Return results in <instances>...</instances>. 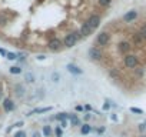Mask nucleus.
Instances as JSON below:
<instances>
[{
  "label": "nucleus",
  "instance_id": "1",
  "mask_svg": "<svg viewBox=\"0 0 146 137\" xmlns=\"http://www.w3.org/2000/svg\"><path fill=\"white\" fill-rule=\"evenodd\" d=\"M79 40H82V36H80V33H79V30H75V32H70V33H67V34H64V37H63V47H66V49H72L73 46H75Z\"/></svg>",
  "mask_w": 146,
  "mask_h": 137
},
{
  "label": "nucleus",
  "instance_id": "2",
  "mask_svg": "<svg viewBox=\"0 0 146 137\" xmlns=\"http://www.w3.org/2000/svg\"><path fill=\"white\" fill-rule=\"evenodd\" d=\"M123 66L126 68H129V70H133V68H136L137 66H140V60L135 54H126L123 57Z\"/></svg>",
  "mask_w": 146,
  "mask_h": 137
},
{
  "label": "nucleus",
  "instance_id": "3",
  "mask_svg": "<svg viewBox=\"0 0 146 137\" xmlns=\"http://www.w3.org/2000/svg\"><path fill=\"white\" fill-rule=\"evenodd\" d=\"M110 41V34L106 32V30H103V32H100L98 36H96V40H95V46L98 47V46H100V47H105V46H108V43Z\"/></svg>",
  "mask_w": 146,
  "mask_h": 137
},
{
  "label": "nucleus",
  "instance_id": "4",
  "mask_svg": "<svg viewBox=\"0 0 146 137\" xmlns=\"http://www.w3.org/2000/svg\"><path fill=\"white\" fill-rule=\"evenodd\" d=\"M47 49L53 53H57L63 49V41L59 39V37H52L49 41H47Z\"/></svg>",
  "mask_w": 146,
  "mask_h": 137
},
{
  "label": "nucleus",
  "instance_id": "5",
  "mask_svg": "<svg viewBox=\"0 0 146 137\" xmlns=\"http://www.w3.org/2000/svg\"><path fill=\"white\" fill-rule=\"evenodd\" d=\"M88 57H89L92 61H100L102 57H103V54H102V50H100L99 47L93 46V47H90V49L88 50Z\"/></svg>",
  "mask_w": 146,
  "mask_h": 137
},
{
  "label": "nucleus",
  "instance_id": "6",
  "mask_svg": "<svg viewBox=\"0 0 146 137\" xmlns=\"http://www.w3.org/2000/svg\"><path fill=\"white\" fill-rule=\"evenodd\" d=\"M130 43L140 47V46H143L146 41H145V39L142 37V34L139 33V30H132V32H130Z\"/></svg>",
  "mask_w": 146,
  "mask_h": 137
},
{
  "label": "nucleus",
  "instance_id": "7",
  "mask_svg": "<svg viewBox=\"0 0 146 137\" xmlns=\"http://www.w3.org/2000/svg\"><path fill=\"white\" fill-rule=\"evenodd\" d=\"M88 23H89V26L93 29V30H96L99 26H100V22H102V17L99 16V14H96V13H93V14H90L89 17H88V20H86Z\"/></svg>",
  "mask_w": 146,
  "mask_h": 137
},
{
  "label": "nucleus",
  "instance_id": "8",
  "mask_svg": "<svg viewBox=\"0 0 146 137\" xmlns=\"http://www.w3.org/2000/svg\"><path fill=\"white\" fill-rule=\"evenodd\" d=\"M95 30L89 26V23L88 22H85L82 26H80V29H79V33H80V36H82V39H85V37H89L92 33H93Z\"/></svg>",
  "mask_w": 146,
  "mask_h": 137
},
{
  "label": "nucleus",
  "instance_id": "9",
  "mask_svg": "<svg viewBox=\"0 0 146 137\" xmlns=\"http://www.w3.org/2000/svg\"><path fill=\"white\" fill-rule=\"evenodd\" d=\"M117 50H119V53H122V54L126 56V54H129V51L132 50V46H130L129 41H119Z\"/></svg>",
  "mask_w": 146,
  "mask_h": 137
},
{
  "label": "nucleus",
  "instance_id": "10",
  "mask_svg": "<svg viewBox=\"0 0 146 137\" xmlns=\"http://www.w3.org/2000/svg\"><path fill=\"white\" fill-rule=\"evenodd\" d=\"M136 17H137V12H136V10H129L126 14H123L122 20H123L125 23H132V22L136 20Z\"/></svg>",
  "mask_w": 146,
  "mask_h": 137
},
{
  "label": "nucleus",
  "instance_id": "11",
  "mask_svg": "<svg viewBox=\"0 0 146 137\" xmlns=\"http://www.w3.org/2000/svg\"><path fill=\"white\" fill-rule=\"evenodd\" d=\"M15 103H13V100H10V99H5L3 100V109H5V111H13L15 110Z\"/></svg>",
  "mask_w": 146,
  "mask_h": 137
},
{
  "label": "nucleus",
  "instance_id": "12",
  "mask_svg": "<svg viewBox=\"0 0 146 137\" xmlns=\"http://www.w3.org/2000/svg\"><path fill=\"white\" fill-rule=\"evenodd\" d=\"M109 76H110V79L115 80V82L120 80V72L117 70V68H115V67H110V68H109Z\"/></svg>",
  "mask_w": 146,
  "mask_h": 137
},
{
  "label": "nucleus",
  "instance_id": "13",
  "mask_svg": "<svg viewBox=\"0 0 146 137\" xmlns=\"http://www.w3.org/2000/svg\"><path fill=\"white\" fill-rule=\"evenodd\" d=\"M66 68L72 73V74H82V68H79L76 64H72V63H69L67 66H66Z\"/></svg>",
  "mask_w": 146,
  "mask_h": 137
},
{
  "label": "nucleus",
  "instance_id": "14",
  "mask_svg": "<svg viewBox=\"0 0 146 137\" xmlns=\"http://www.w3.org/2000/svg\"><path fill=\"white\" fill-rule=\"evenodd\" d=\"M133 76L135 77H137V79H142L143 76H145V67H142V66H137L136 68H133Z\"/></svg>",
  "mask_w": 146,
  "mask_h": 137
},
{
  "label": "nucleus",
  "instance_id": "15",
  "mask_svg": "<svg viewBox=\"0 0 146 137\" xmlns=\"http://www.w3.org/2000/svg\"><path fill=\"white\" fill-rule=\"evenodd\" d=\"M70 123H72V126H80L82 127V121H80V119L76 116V114H72L70 113Z\"/></svg>",
  "mask_w": 146,
  "mask_h": 137
},
{
  "label": "nucleus",
  "instance_id": "16",
  "mask_svg": "<svg viewBox=\"0 0 146 137\" xmlns=\"http://www.w3.org/2000/svg\"><path fill=\"white\" fill-rule=\"evenodd\" d=\"M50 110H52V107H37V109L32 110L27 116H32V114H36V113H47V111H50Z\"/></svg>",
  "mask_w": 146,
  "mask_h": 137
},
{
  "label": "nucleus",
  "instance_id": "17",
  "mask_svg": "<svg viewBox=\"0 0 146 137\" xmlns=\"http://www.w3.org/2000/svg\"><path fill=\"white\" fill-rule=\"evenodd\" d=\"M70 119V113H59L54 116L56 121H63V120H69Z\"/></svg>",
  "mask_w": 146,
  "mask_h": 137
},
{
  "label": "nucleus",
  "instance_id": "18",
  "mask_svg": "<svg viewBox=\"0 0 146 137\" xmlns=\"http://www.w3.org/2000/svg\"><path fill=\"white\" fill-rule=\"evenodd\" d=\"M15 92H16V96L17 97H23L25 96V87H23V84H16L15 86Z\"/></svg>",
  "mask_w": 146,
  "mask_h": 137
},
{
  "label": "nucleus",
  "instance_id": "19",
  "mask_svg": "<svg viewBox=\"0 0 146 137\" xmlns=\"http://www.w3.org/2000/svg\"><path fill=\"white\" fill-rule=\"evenodd\" d=\"M92 130H93V128H92L88 123H86V124H82V127H80V133H82V134H89Z\"/></svg>",
  "mask_w": 146,
  "mask_h": 137
},
{
  "label": "nucleus",
  "instance_id": "20",
  "mask_svg": "<svg viewBox=\"0 0 146 137\" xmlns=\"http://www.w3.org/2000/svg\"><path fill=\"white\" fill-rule=\"evenodd\" d=\"M98 5L103 9H108L110 5H112V0H98Z\"/></svg>",
  "mask_w": 146,
  "mask_h": 137
},
{
  "label": "nucleus",
  "instance_id": "21",
  "mask_svg": "<svg viewBox=\"0 0 146 137\" xmlns=\"http://www.w3.org/2000/svg\"><path fill=\"white\" fill-rule=\"evenodd\" d=\"M50 134H52V127L50 126H43V136L50 137Z\"/></svg>",
  "mask_w": 146,
  "mask_h": 137
},
{
  "label": "nucleus",
  "instance_id": "22",
  "mask_svg": "<svg viewBox=\"0 0 146 137\" xmlns=\"http://www.w3.org/2000/svg\"><path fill=\"white\" fill-rule=\"evenodd\" d=\"M12 74H20L22 73V68L19 67V66H13V67H10V70H9Z\"/></svg>",
  "mask_w": 146,
  "mask_h": 137
},
{
  "label": "nucleus",
  "instance_id": "23",
  "mask_svg": "<svg viewBox=\"0 0 146 137\" xmlns=\"http://www.w3.org/2000/svg\"><path fill=\"white\" fill-rule=\"evenodd\" d=\"M139 33L142 34V37H143L145 41H146V23H143V24L139 27Z\"/></svg>",
  "mask_w": 146,
  "mask_h": 137
},
{
  "label": "nucleus",
  "instance_id": "24",
  "mask_svg": "<svg viewBox=\"0 0 146 137\" xmlns=\"http://www.w3.org/2000/svg\"><path fill=\"white\" fill-rule=\"evenodd\" d=\"M6 23H7V17H6V14L0 13V26H5Z\"/></svg>",
  "mask_w": 146,
  "mask_h": 137
},
{
  "label": "nucleus",
  "instance_id": "25",
  "mask_svg": "<svg viewBox=\"0 0 146 137\" xmlns=\"http://www.w3.org/2000/svg\"><path fill=\"white\" fill-rule=\"evenodd\" d=\"M26 82L27 83H33L35 82V76L32 73H26Z\"/></svg>",
  "mask_w": 146,
  "mask_h": 137
},
{
  "label": "nucleus",
  "instance_id": "26",
  "mask_svg": "<svg viewBox=\"0 0 146 137\" xmlns=\"http://www.w3.org/2000/svg\"><path fill=\"white\" fill-rule=\"evenodd\" d=\"M54 134H56V137H63L62 128H60V127H54Z\"/></svg>",
  "mask_w": 146,
  "mask_h": 137
},
{
  "label": "nucleus",
  "instance_id": "27",
  "mask_svg": "<svg viewBox=\"0 0 146 137\" xmlns=\"http://www.w3.org/2000/svg\"><path fill=\"white\" fill-rule=\"evenodd\" d=\"M6 57H7L9 60H16V59H17V54H15V53H9V51H7V56H6Z\"/></svg>",
  "mask_w": 146,
  "mask_h": 137
},
{
  "label": "nucleus",
  "instance_id": "28",
  "mask_svg": "<svg viewBox=\"0 0 146 137\" xmlns=\"http://www.w3.org/2000/svg\"><path fill=\"white\" fill-rule=\"evenodd\" d=\"M59 79H60V74H59V73H52V80H53V82L57 83Z\"/></svg>",
  "mask_w": 146,
  "mask_h": 137
},
{
  "label": "nucleus",
  "instance_id": "29",
  "mask_svg": "<svg viewBox=\"0 0 146 137\" xmlns=\"http://www.w3.org/2000/svg\"><path fill=\"white\" fill-rule=\"evenodd\" d=\"M130 111H132V113H137V114H142V113H143V110H140V109H137V107H130Z\"/></svg>",
  "mask_w": 146,
  "mask_h": 137
},
{
  "label": "nucleus",
  "instance_id": "30",
  "mask_svg": "<svg viewBox=\"0 0 146 137\" xmlns=\"http://www.w3.org/2000/svg\"><path fill=\"white\" fill-rule=\"evenodd\" d=\"M13 137H26V133H25V131H17Z\"/></svg>",
  "mask_w": 146,
  "mask_h": 137
},
{
  "label": "nucleus",
  "instance_id": "31",
  "mask_svg": "<svg viewBox=\"0 0 146 137\" xmlns=\"http://www.w3.org/2000/svg\"><path fill=\"white\" fill-rule=\"evenodd\" d=\"M96 133H98V134H103V133H105V127H98V128H96Z\"/></svg>",
  "mask_w": 146,
  "mask_h": 137
},
{
  "label": "nucleus",
  "instance_id": "32",
  "mask_svg": "<svg viewBox=\"0 0 146 137\" xmlns=\"http://www.w3.org/2000/svg\"><path fill=\"white\" fill-rule=\"evenodd\" d=\"M109 109H110V103H109V100H108V101L103 104V110H109Z\"/></svg>",
  "mask_w": 146,
  "mask_h": 137
},
{
  "label": "nucleus",
  "instance_id": "33",
  "mask_svg": "<svg viewBox=\"0 0 146 137\" xmlns=\"http://www.w3.org/2000/svg\"><path fill=\"white\" fill-rule=\"evenodd\" d=\"M66 126H67V120H63V121H60V127H62V128H66Z\"/></svg>",
  "mask_w": 146,
  "mask_h": 137
},
{
  "label": "nucleus",
  "instance_id": "34",
  "mask_svg": "<svg viewBox=\"0 0 146 137\" xmlns=\"http://www.w3.org/2000/svg\"><path fill=\"white\" fill-rule=\"evenodd\" d=\"M22 126H23V121H17V123H15L13 127H22Z\"/></svg>",
  "mask_w": 146,
  "mask_h": 137
},
{
  "label": "nucleus",
  "instance_id": "35",
  "mask_svg": "<svg viewBox=\"0 0 146 137\" xmlns=\"http://www.w3.org/2000/svg\"><path fill=\"white\" fill-rule=\"evenodd\" d=\"M83 109H85V110H88V111H92V106H89V104H86Z\"/></svg>",
  "mask_w": 146,
  "mask_h": 137
},
{
  "label": "nucleus",
  "instance_id": "36",
  "mask_svg": "<svg viewBox=\"0 0 146 137\" xmlns=\"http://www.w3.org/2000/svg\"><path fill=\"white\" fill-rule=\"evenodd\" d=\"M32 137H42V134H40V133H39V131H35V133H33V136H32Z\"/></svg>",
  "mask_w": 146,
  "mask_h": 137
},
{
  "label": "nucleus",
  "instance_id": "37",
  "mask_svg": "<svg viewBox=\"0 0 146 137\" xmlns=\"http://www.w3.org/2000/svg\"><path fill=\"white\" fill-rule=\"evenodd\" d=\"M0 54H3V56H7V51L5 49H0Z\"/></svg>",
  "mask_w": 146,
  "mask_h": 137
},
{
  "label": "nucleus",
  "instance_id": "38",
  "mask_svg": "<svg viewBox=\"0 0 146 137\" xmlns=\"http://www.w3.org/2000/svg\"><path fill=\"white\" fill-rule=\"evenodd\" d=\"M90 119H92V114H89V113L85 114V120H90Z\"/></svg>",
  "mask_w": 146,
  "mask_h": 137
},
{
  "label": "nucleus",
  "instance_id": "39",
  "mask_svg": "<svg viewBox=\"0 0 146 137\" xmlns=\"http://www.w3.org/2000/svg\"><path fill=\"white\" fill-rule=\"evenodd\" d=\"M82 110H83L82 106H76V111H82Z\"/></svg>",
  "mask_w": 146,
  "mask_h": 137
},
{
  "label": "nucleus",
  "instance_id": "40",
  "mask_svg": "<svg viewBox=\"0 0 146 137\" xmlns=\"http://www.w3.org/2000/svg\"><path fill=\"white\" fill-rule=\"evenodd\" d=\"M110 119H112V120H115V121H116V120H117V117H116V116H115V114H110Z\"/></svg>",
  "mask_w": 146,
  "mask_h": 137
},
{
  "label": "nucleus",
  "instance_id": "41",
  "mask_svg": "<svg viewBox=\"0 0 146 137\" xmlns=\"http://www.w3.org/2000/svg\"><path fill=\"white\" fill-rule=\"evenodd\" d=\"M139 130L143 131V130H145V124H140V126H139Z\"/></svg>",
  "mask_w": 146,
  "mask_h": 137
},
{
  "label": "nucleus",
  "instance_id": "42",
  "mask_svg": "<svg viewBox=\"0 0 146 137\" xmlns=\"http://www.w3.org/2000/svg\"><path fill=\"white\" fill-rule=\"evenodd\" d=\"M2 97H3V90L0 89V100H2Z\"/></svg>",
  "mask_w": 146,
  "mask_h": 137
},
{
  "label": "nucleus",
  "instance_id": "43",
  "mask_svg": "<svg viewBox=\"0 0 146 137\" xmlns=\"http://www.w3.org/2000/svg\"><path fill=\"white\" fill-rule=\"evenodd\" d=\"M140 137H146V136H145V134H142V136H140Z\"/></svg>",
  "mask_w": 146,
  "mask_h": 137
},
{
  "label": "nucleus",
  "instance_id": "44",
  "mask_svg": "<svg viewBox=\"0 0 146 137\" xmlns=\"http://www.w3.org/2000/svg\"><path fill=\"white\" fill-rule=\"evenodd\" d=\"M145 126H146V121H145Z\"/></svg>",
  "mask_w": 146,
  "mask_h": 137
}]
</instances>
